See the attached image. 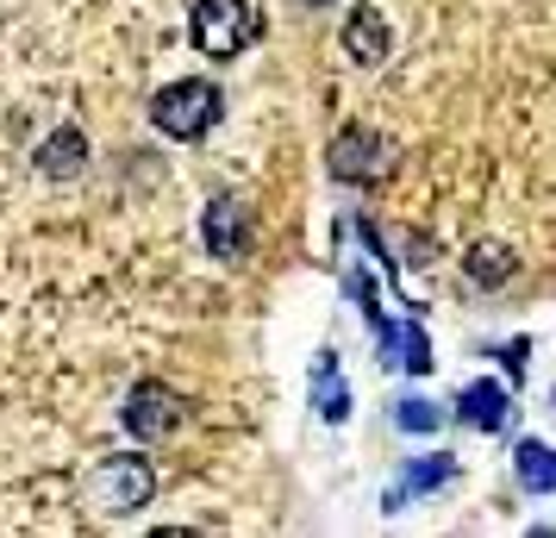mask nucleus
<instances>
[{
	"label": "nucleus",
	"mask_w": 556,
	"mask_h": 538,
	"mask_svg": "<svg viewBox=\"0 0 556 538\" xmlns=\"http://www.w3.org/2000/svg\"><path fill=\"white\" fill-rule=\"evenodd\" d=\"M306 7H319V0H306Z\"/></svg>",
	"instance_id": "nucleus-18"
},
{
	"label": "nucleus",
	"mask_w": 556,
	"mask_h": 538,
	"mask_svg": "<svg viewBox=\"0 0 556 538\" xmlns=\"http://www.w3.org/2000/svg\"><path fill=\"white\" fill-rule=\"evenodd\" d=\"M456 420L463 426H476V433H494L506 420V388L501 383H469L456 395Z\"/></svg>",
	"instance_id": "nucleus-12"
},
{
	"label": "nucleus",
	"mask_w": 556,
	"mask_h": 538,
	"mask_svg": "<svg viewBox=\"0 0 556 538\" xmlns=\"http://www.w3.org/2000/svg\"><path fill=\"white\" fill-rule=\"evenodd\" d=\"M513 458H519V488H526V495H551L556 488V463H551V445H544V438H526Z\"/></svg>",
	"instance_id": "nucleus-14"
},
{
	"label": "nucleus",
	"mask_w": 556,
	"mask_h": 538,
	"mask_svg": "<svg viewBox=\"0 0 556 538\" xmlns=\"http://www.w3.org/2000/svg\"><path fill=\"white\" fill-rule=\"evenodd\" d=\"M344 288H351V301L363 308V320L376 326V320H381V301H376V283H369V270H344Z\"/></svg>",
	"instance_id": "nucleus-16"
},
{
	"label": "nucleus",
	"mask_w": 556,
	"mask_h": 538,
	"mask_svg": "<svg viewBox=\"0 0 556 538\" xmlns=\"http://www.w3.org/2000/svg\"><path fill=\"white\" fill-rule=\"evenodd\" d=\"M206 251L213 257H244V232H251V220H244V201L238 195H219V201L206 207Z\"/></svg>",
	"instance_id": "nucleus-8"
},
{
	"label": "nucleus",
	"mask_w": 556,
	"mask_h": 538,
	"mask_svg": "<svg viewBox=\"0 0 556 538\" xmlns=\"http://www.w3.org/2000/svg\"><path fill=\"white\" fill-rule=\"evenodd\" d=\"M494 358H501L506 370H513V376H519V370H526V345H494Z\"/></svg>",
	"instance_id": "nucleus-17"
},
{
	"label": "nucleus",
	"mask_w": 556,
	"mask_h": 538,
	"mask_svg": "<svg viewBox=\"0 0 556 538\" xmlns=\"http://www.w3.org/2000/svg\"><path fill=\"white\" fill-rule=\"evenodd\" d=\"M451 476H456V463L444 458V451H438V458H426V463H406L401 476L388 483V495H381V508H388V513H401L406 501H419V495H431V488H444Z\"/></svg>",
	"instance_id": "nucleus-7"
},
{
	"label": "nucleus",
	"mask_w": 556,
	"mask_h": 538,
	"mask_svg": "<svg viewBox=\"0 0 556 538\" xmlns=\"http://www.w3.org/2000/svg\"><path fill=\"white\" fill-rule=\"evenodd\" d=\"M344 57L363 63V70H376L381 57H388V20H381L376 7H356L351 20H344Z\"/></svg>",
	"instance_id": "nucleus-9"
},
{
	"label": "nucleus",
	"mask_w": 556,
	"mask_h": 538,
	"mask_svg": "<svg viewBox=\"0 0 556 538\" xmlns=\"http://www.w3.org/2000/svg\"><path fill=\"white\" fill-rule=\"evenodd\" d=\"M219 88L213 82H201V76H181V82H169L163 95L151 101V120H156V132L163 138H181V145H194L213 120H219Z\"/></svg>",
	"instance_id": "nucleus-2"
},
{
	"label": "nucleus",
	"mask_w": 556,
	"mask_h": 538,
	"mask_svg": "<svg viewBox=\"0 0 556 538\" xmlns=\"http://www.w3.org/2000/svg\"><path fill=\"white\" fill-rule=\"evenodd\" d=\"M151 495H156V470H151V458H138V451L106 458L101 470H94V508L101 513H138Z\"/></svg>",
	"instance_id": "nucleus-3"
},
{
	"label": "nucleus",
	"mask_w": 556,
	"mask_h": 538,
	"mask_svg": "<svg viewBox=\"0 0 556 538\" xmlns=\"http://www.w3.org/2000/svg\"><path fill=\"white\" fill-rule=\"evenodd\" d=\"M376 345H381V363L388 370H413V376L431 370V338L413 320H376Z\"/></svg>",
	"instance_id": "nucleus-6"
},
{
	"label": "nucleus",
	"mask_w": 556,
	"mask_h": 538,
	"mask_svg": "<svg viewBox=\"0 0 556 538\" xmlns=\"http://www.w3.org/2000/svg\"><path fill=\"white\" fill-rule=\"evenodd\" d=\"M38 170H45L51 182H76L81 170H88V138H81L76 126L51 132V138L38 145Z\"/></svg>",
	"instance_id": "nucleus-10"
},
{
	"label": "nucleus",
	"mask_w": 556,
	"mask_h": 538,
	"mask_svg": "<svg viewBox=\"0 0 556 538\" xmlns=\"http://www.w3.org/2000/svg\"><path fill=\"white\" fill-rule=\"evenodd\" d=\"M463 270H469V283L476 288H501V283H513L519 257H513V245L488 238V245H476V251H463Z\"/></svg>",
	"instance_id": "nucleus-13"
},
{
	"label": "nucleus",
	"mask_w": 556,
	"mask_h": 538,
	"mask_svg": "<svg viewBox=\"0 0 556 538\" xmlns=\"http://www.w3.org/2000/svg\"><path fill=\"white\" fill-rule=\"evenodd\" d=\"M394 426H401V433H438L444 413L431 408V401H419V395H406V401H394Z\"/></svg>",
	"instance_id": "nucleus-15"
},
{
	"label": "nucleus",
	"mask_w": 556,
	"mask_h": 538,
	"mask_svg": "<svg viewBox=\"0 0 556 538\" xmlns=\"http://www.w3.org/2000/svg\"><path fill=\"white\" fill-rule=\"evenodd\" d=\"M188 32H194V51H206V57L226 63V57L251 51V38L263 32V13H256L251 0H194Z\"/></svg>",
	"instance_id": "nucleus-1"
},
{
	"label": "nucleus",
	"mask_w": 556,
	"mask_h": 538,
	"mask_svg": "<svg viewBox=\"0 0 556 538\" xmlns=\"http://www.w3.org/2000/svg\"><path fill=\"white\" fill-rule=\"evenodd\" d=\"M313 408L326 413L331 426L351 413V388H344V370H338V351H319L313 358Z\"/></svg>",
	"instance_id": "nucleus-11"
},
{
	"label": "nucleus",
	"mask_w": 556,
	"mask_h": 538,
	"mask_svg": "<svg viewBox=\"0 0 556 538\" xmlns=\"http://www.w3.org/2000/svg\"><path fill=\"white\" fill-rule=\"evenodd\" d=\"M119 420H126L131 438H144V445H163V438L176 433L181 420H188V408H181V395L169 383H138L126 395V408H119Z\"/></svg>",
	"instance_id": "nucleus-4"
},
{
	"label": "nucleus",
	"mask_w": 556,
	"mask_h": 538,
	"mask_svg": "<svg viewBox=\"0 0 556 538\" xmlns=\"http://www.w3.org/2000/svg\"><path fill=\"white\" fill-rule=\"evenodd\" d=\"M388 163H394V151H388V138L369 132V126H344L326 151V170L338 182H376V176H388Z\"/></svg>",
	"instance_id": "nucleus-5"
}]
</instances>
